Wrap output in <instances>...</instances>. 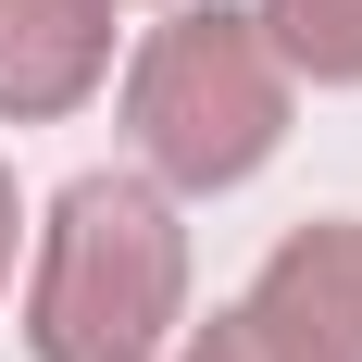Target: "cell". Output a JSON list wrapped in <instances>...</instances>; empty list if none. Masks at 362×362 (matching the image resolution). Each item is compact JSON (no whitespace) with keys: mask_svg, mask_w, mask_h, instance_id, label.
<instances>
[{"mask_svg":"<svg viewBox=\"0 0 362 362\" xmlns=\"http://www.w3.org/2000/svg\"><path fill=\"white\" fill-rule=\"evenodd\" d=\"M163 362H288V350H275V325H262L250 300H225V313H187Z\"/></svg>","mask_w":362,"mask_h":362,"instance_id":"8992f818","label":"cell"},{"mask_svg":"<svg viewBox=\"0 0 362 362\" xmlns=\"http://www.w3.org/2000/svg\"><path fill=\"white\" fill-rule=\"evenodd\" d=\"M238 300L275 325V350H288V362H362V213L288 225Z\"/></svg>","mask_w":362,"mask_h":362,"instance_id":"3957f363","label":"cell"},{"mask_svg":"<svg viewBox=\"0 0 362 362\" xmlns=\"http://www.w3.org/2000/svg\"><path fill=\"white\" fill-rule=\"evenodd\" d=\"M288 63L262 37L250 0H163L125 63H112V125H125V163H138L163 200H225L250 187L275 150H288Z\"/></svg>","mask_w":362,"mask_h":362,"instance_id":"7a4b0ae2","label":"cell"},{"mask_svg":"<svg viewBox=\"0 0 362 362\" xmlns=\"http://www.w3.org/2000/svg\"><path fill=\"white\" fill-rule=\"evenodd\" d=\"M288 88H362V0H250Z\"/></svg>","mask_w":362,"mask_h":362,"instance_id":"5b68a950","label":"cell"},{"mask_svg":"<svg viewBox=\"0 0 362 362\" xmlns=\"http://www.w3.org/2000/svg\"><path fill=\"white\" fill-rule=\"evenodd\" d=\"M125 0H0V125H63L112 88Z\"/></svg>","mask_w":362,"mask_h":362,"instance_id":"277c9868","label":"cell"},{"mask_svg":"<svg viewBox=\"0 0 362 362\" xmlns=\"http://www.w3.org/2000/svg\"><path fill=\"white\" fill-rule=\"evenodd\" d=\"M13 262H25V200H13V163H0V300H13Z\"/></svg>","mask_w":362,"mask_h":362,"instance_id":"52a82bcc","label":"cell"},{"mask_svg":"<svg viewBox=\"0 0 362 362\" xmlns=\"http://www.w3.org/2000/svg\"><path fill=\"white\" fill-rule=\"evenodd\" d=\"M187 275H200L187 200H163L138 163L50 187V213L25 225V288H13L25 362H163L187 325Z\"/></svg>","mask_w":362,"mask_h":362,"instance_id":"6da1fadb","label":"cell"}]
</instances>
